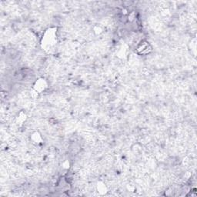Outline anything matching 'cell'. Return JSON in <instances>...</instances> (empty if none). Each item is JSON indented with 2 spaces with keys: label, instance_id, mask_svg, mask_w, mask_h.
<instances>
[{
  "label": "cell",
  "instance_id": "cell-1",
  "mask_svg": "<svg viewBox=\"0 0 197 197\" xmlns=\"http://www.w3.org/2000/svg\"><path fill=\"white\" fill-rule=\"evenodd\" d=\"M149 45L147 43H145V42H142L141 43V44H139L137 48V50L139 52H140V53H142V54H144V53H149Z\"/></svg>",
  "mask_w": 197,
  "mask_h": 197
}]
</instances>
